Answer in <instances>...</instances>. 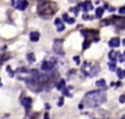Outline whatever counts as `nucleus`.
<instances>
[{"mask_svg": "<svg viewBox=\"0 0 125 119\" xmlns=\"http://www.w3.org/2000/svg\"><path fill=\"white\" fill-rule=\"evenodd\" d=\"M106 100V94L104 91L99 90V91H92L87 93L82 98L81 104L83 107L88 108H97L100 105H102Z\"/></svg>", "mask_w": 125, "mask_h": 119, "instance_id": "nucleus-1", "label": "nucleus"}, {"mask_svg": "<svg viewBox=\"0 0 125 119\" xmlns=\"http://www.w3.org/2000/svg\"><path fill=\"white\" fill-rule=\"evenodd\" d=\"M58 10V6L56 2L52 0H40L37 4V14L43 19L52 17Z\"/></svg>", "mask_w": 125, "mask_h": 119, "instance_id": "nucleus-2", "label": "nucleus"}, {"mask_svg": "<svg viewBox=\"0 0 125 119\" xmlns=\"http://www.w3.org/2000/svg\"><path fill=\"white\" fill-rule=\"evenodd\" d=\"M99 71H100V66L97 62H88V61H86L81 67V73L84 76H88V78L95 76Z\"/></svg>", "mask_w": 125, "mask_h": 119, "instance_id": "nucleus-3", "label": "nucleus"}, {"mask_svg": "<svg viewBox=\"0 0 125 119\" xmlns=\"http://www.w3.org/2000/svg\"><path fill=\"white\" fill-rule=\"evenodd\" d=\"M81 34L84 36V39L89 42H98L100 39V34L98 30H92V28H86L81 30Z\"/></svg>", "mask_w": 125, "mask_h": 119, "instance_id": "nucleus-4", "label": "nucleus"}, {"mask_svg": "<svg viewBox=\"0 0 125 119\" xmlns=\"http://www.w3.org/2000/svg\"><path fill=\"white\" fill-rule=\"evenodd\" d=\"M109 20H110V25L112 24L120 30L125 28V17H112Z\"/></svg>", "mask_w": 125, "mask_h": 119, "instance_id": "nucleus-5", "label": "nucleus"}, {"mask_svg": "<svg viewBox=\"0 0 125 119\" xmlns=\"http://www.w3.org/2000/svg\"><path fill=\"white\" fill-rule=\"evenodd\" d=\"M11 4L13 8L18 9L20 11H24L29 7L28 0H11Z\"/></svg>", "mask_w": 125, "mask_h": 119, "instance_id": "nucleus-6", "label": "nucleus"}, {"mask_svg": "<svg viewBox=\"0 0 125 119\" xmlns=\"http://www.w3.org/2000/svg\"><path fill=\"white\" fill-rule=\"evenodd\" d=\"M78 8L79 9H81L83 12H89V11H91L93 9V6H92V3H91V1H89V0H86V1H83V2H81V3H79L78 4Z\"/></svg>", "mask_w": 125, "mask_h": 119, "instance_id": "nucleus-7", "label": "nucleus"}, {"mask_svg": "<svg viewBox=\"0 0 125 119\" xmlns=\"http://www.w3.org/2000/svg\"><path fill=\"white\" fill-rule=\"evenodd\" d=\"M53 49H54V51L56 52V54L64 55V50H62V39H55Z\"/></svg>", "mask_w": 125, "mask_h": 119, "instance_id": "nucleus-8", "label": "nucleus"}, {"mask_svg": "<svg viewBox=\"0 0 125 119\" xmlns=\"http://www.w3.org/2000/svg\"><path fill=\"white\" fill-rule=\"evenodd\" d=\"M54 61L53 60H44L41 65V68L43 71H52L54 68Z\"/></svg>", "mask_w": 125, "mask_h": 119, "instance_id": "nucleus-9", "label": "nucleus"}, {"mask_svg": "<svg viewBox=\"0 0 125 119\" xmlns=\"http://www.w3.org/2000/svg\"><path fill=\"white\" fill-rule=\"evenodd\" d=\"M9 58H10V56H9V54L7 52V46L0 47V63H2L6 60H8Z\"/></svg>", "mask_w": 125, "mask_h": 119, "instance_id": "nucleus-10", "label": "nucleus"}, {"mask_svg": "<svg viewBox=\"0 0 125 119\" xmlns=\"http://www.w3.org/2000/svg\"><path fill=\"white\" fill-rule=\"evenodd\" d=\"M21 104L25 107L26 111H29L30 108H31V105H32V98L31 97H22L21 98Z\"/></svg>", "mask_w": 125, "mask_h": 119, "instance_id": "nucleus-11", "label": "nucleus"}, {"mask_svg": "<svg viewBox=\"0 0 125 119\" xmlns=\"http://www.w3.org/2000/svg\"><path fill=\"white\" fill-rule=\"evenodd\" d=\"M120 38L119 37H113V38H111L110 41H109V46L112 48H115L117 47V46H120Z\"/></svg>", "mask_w": 125, "mask_h": 119, "instance_id": "nucleus-12", "label": "nucleus"}, {"mask_svg": "<svg viewBox=\"0 0 125 119\" xmlns=\"http://www.w3.org/2000/svg\"><path fill=\"white\" fill-rule=\"evenodd\" d=\"M54 23H55V25H56V28H57L58 32H62V31H65V25H64V23H62V21L61 19H56L54 21Z\"/></svg>", "mask_w": 125, "mask_h": 119, "instance_id": "nucleus-13", "label": "nucleus"}, {"mask_svg": "<svg viewBox=\"0 0 125 119\" xmlns=\"http://www.w3.org/2000/svg\"><path fill=\"white\" fill-rule=\"evenodd\" d=\"M30 39L32 42H37L40 39V33L39 32H31L30 33Z\"/></svg>", "mask_w": 125, "mask_h": 119, "instance_id": "nucleus-14", "label": "nucleus"}, {"mask_svg": "<svg viewBox=\"0 0 125 119\" xmlns=\"http://www.w3.org/2000/svg\"><path fill=\"white\" fill-rule=\"evenodd\" d=\"M117 55H119L117 51H115V50H111V51L109 52V59H110L111 61H115L117 59Z\"/></svg>", "mask_w": 125, "mask_h": 119, "instance_id": "nucleus-15", "label": "nucleus"}, {"mask_svg": "<svg viewBox=\"0 0 125 119\" xmlns=\"http://www.w3.org/2000/svg\"><path fill=\"white\" fill-rule=\"evenodd\" d=\"M62 19H64L65 22H67L68 24H73L75 23V19H73V17H69L67 13H64V14H62Z\"/></svg>", "mask_w": 125, "mask_h": 119, "instance_id": "nucleus-16", "label": "nucleus"}, {"mask_svg": "<svg viewBox=\"0 0 125 119\" xmlns=\"http://www.w3.org/2000/svg\"><path fill=\"white\" fill-rule=\"evenodd\" d=\"M95 85H97L98 87H100V89H105V87H106L105 80H103V79H101V80L97 81V82H95Z\"/></svg>", "mask_w": 125, "mask_h": 119, "instance_id": "nucleus-17", "label": "nucleus"}, {"mask_svg": "<svg viewBox=\"0 0 125 119\" xmlns=\"http://www.w3.org/2000/svg\"><path fill=\"white\" fill-rule=\"evenodd\" d=\"M65 85H66V82H65V80H59L58 82L56 83V89L59 90V91H62V90L65 87Z\"/></svg>", "mask_w": 125, "mask_h": 119, "instance_id": "nucleus-18", "label": "nucleus"}, {"mask_svg": "<svg viewBox=\"0 0 125 119\" xmlns=\"http://www.w3.org/2000/svg\"><path fill=\"white\" fill-rule=\"evenodd\" d=\"M103 13H104V9L103 8H98L97 10H95V17L100 19V17L103 15Z\"/></svg>", "mask_w": 125, "mask_h": 119, "instance_id": "nucleus-19", "label": "nucleus"}, {"mask_svg": "<svg viewBox=\"0 0 125 119\" xmlns=\"http://www.w3.org/2000/svg\"><path fill=\"white\" fill-rule=\"evenodd\" d=\"M26 59H28V61L29 62H34L35 61V56H34V54L33 52H29L28 55H26Z\"/></svg>", "mask_w": 125, "mask_h": 119, "instance_id": "nucleus-20", "label": "nucleus"}, {"mask_svg": "<svg viewBox=\"0 0 125 119\" xmlns=\"http://www.w3.org/2000/svg\"><path fill=\"white\" fill-rule=\"evenodd\" d=\"M71 89V86H69V87H64V89L62 90V94H64L65 96H71V94L69 93V90Z\"/></svg>", "mask_w": 125, "mask_h": 119, "instance_id": "nucleus-21", "label": "nucleus"}, {"mask_svg": "<svg viewBox=\"0 0 125 119\" xmlns=\"http://www.w3.org/2000/svg\"><path fill=\"white\" fill-rule=\"evenodd\" d=\"M116 74H117V76H119L120 79L124 78V74H123V70H122V69H120V68H117V69H116Z\"/></svg>", "mask_w": 125, "mask_h": 119, "instance_id": "nucleus-22", "label": "nucleus"}, {"mask_svg": "<svg viewBox=\"0 0 125 119\" xmlns=\"http://www.w3.org/2000/svg\"><path fill=\"white\" fill-rule=\"evenodd\" d=\"M91 45V42H89V41H86L84 39V42H83V44H82V49H87V48L89 47V46Z\"/></svg>", "mask_w": 125, "mask_h": 119, "instance_id": "nucleus-23", "label": "nucleus"}, {"mask_svg": "<svg viewBox=\"0 0 125 119\" xmlns=\"http://www.w3.org/2000/svg\"><path fill=\"white\" fill-rule=\"evenodd\" d=\"M109 68H110L111 71H114L115 70V62L114 61H111V62L109 63Z\"/></svg>", "mask_w": 125, "mask_h": 119, "instance_id": "nucleus-24", "label": "nucleus"}, {"mask_svg": "<svg viewBox=\"0 0 125 119\" xmlns=\"http://www.w3.org/2000/svg\"><path fill=\"white\" fill-rule=\"evenodd\" d=\"M82 19H83V20H87V21H89V20H92V19H93V17H92V15L83 14V15H82Z\"/></svg>", "mask_w": 125, "mask_h": 119, "instance_id": "nucleus-25", "label": "nucleus"}, {"mask_svg": "<svg viewBox=\"0 0 125 119\" xmlns=\"http://www.w3.org/2000/svg\"><path fill=\"white\" fill-rule=\"evenodd\" d=\"M7 71L9 72V76H14V73H13V71L11 70L10 66H8V67H7Z\"/></svg>", "mask_w": 125, "mask_h": 119, "instance_id": "nucleus-26", "label": "nucleus"}, {"mask_svg": "<svg viewBox=\"0 0 125 119\" xmlns=\"http://www.w3.org/2000/svg\"><path fill=\"white\" fill-rule=\"evenodd\" d=\"M78 10H79V8H78V7H76V8H71V9H70L71 12L75 13V15H77V14H78Z\"/></svg>", "mask_w": 125, "mask_h": 119, "instance_id": "nucleus-27", "label": "nucleus"}, {"mask_svg": "<svg viewBox=\"0 0 125 119\" xmlns=\"http://www.w3.org/2000/svg\"><path fill=\"white\" fill-rule=\"evenodd\" d=\"M120 103H125V94L120 96Z\"/></svg>", "mask_w": 125, "mask_h": 119, "instance_id": "nucleus-28", "label": "nucleus"}, {"mask_svg": "<svg viewBox=\"0 0 125 119\" xmlns=\"http://www.w3.org/2000/svg\"><path fill=\"white\" fill-rule=\"evenodd\" d=\"M119 12L121 13V14H124V13H125V7H122V8H120Z\"/></svg>", "mask_w": 125, "mask_h": 119, "instance_id": "nucleus-29", "label": "nucleus"}, {"mask_svg": "<svg viewBox=\"0 0 125 119\" xmlns=\"http://www.w3.org/2000/svg\"><path fill=\"white\" fill-rule=\"evenodd\" d=\"M117 58L120 59V61H121V62H123V57H122V55L120 54V52H119V55H117Z\"/></svg>", "mask_w": 125, "mask_h": 119, "instance_id": "nucleus-30", "label": "nucleus"}, {"mask_svg": "<svg viewBox=\"0 0 125 119\" xmlns=\"http://www.w3.org/2000/svg\"><path fill=\"white\" fill-rule=\"evenodd\" d=\"M62 101H64V98H62V97L59 98V101H58V106H62Z\"/></svg>", "mask_w": 125, "mask_h": 119, "instance_id": "nucleus-31", "label": "nucleus"}, {"mask_svg": "<svg viewBox=\"0 0 125 119\" xmlns=\"http://www.w3.org/2000/svg\"><path fill=\"white\" fill-rule=\"evenodd\" d=\"M73 60H75L76 62L78 63V65H79V63H80V62H79V57H73Z\"/></svg>", "mask_w": 125, "mask_h": 119, "instance_id": "nucleus-32", "label": "nucleus"}, {"mask_svg": "<svg viewBox=\"0 0 125 119\" xmlns=\"http://www.w3.org/2000/svg\"><path fill=\"white\" fill-rule=\"evenodd\" d=\"M69 2H77V1H79V0H68Z\"/></svg>", "mask_w": 125, "mask_h": 119, "instance_id": "nucleus-33", "label": "nucleus"}, {"mask_svg": "<svg viewBox=\"0 0 125 119\" xmlns=\"http://www.w3.org/2000/svg\"><path fill=\"white\" fill-rule=\"evenodd\" d=\"M51 108V107H50V105H48V104H46V109H50Z\"/></svg>", "mask_w": 125, "mask_h": 119, "instance_id": "nucleus-34", "label": "nucleus"}, {"mask_svg": "<svg viewBox=\"0 0 125 119\" xmlns=\"http://www.w3.org/2000/svg\"><path fill=\"white\" fill-rule=\"evenodd\" d=\"M123 45L125 46V39H124V41H123Z\"/></svg>", "mask_w": 125, "mask_h": 119, "instance_id": "nucleus-35", "label": "nucleus"}, {"mask_svg": "<svg viewBox=\"0 0 125 119\" xmlns=\"http://www.w3.org/2000/svg\"><path fill=\"white\" fill-rule=\"evenodd\" d=\"M121 119H125V115H124V116H123V117H122Z\"/></svg>", "mask_w": 125, "mask_h": 119, "instance_id": "nucleus-36", "label": "nucleus"}, {"mask_svg": "<svg viewBox=\"0 0 125 119\" xmlns=\"http://www.w3.org/2000/svg\"><path fill=\"white\" fill-rule=\"evenodd\" d=\"M124 57H125V51H124Z\"/></svg>", "mask_w": 125, "mask_h": 119, "instance_id": "nucleus-37", "label": "nucleus"}, {"mask_svg": "<svg viewBox=\"0 0 125 119\" xmlns=\"http://www.w3.org/2000/svg\"><path fill=\"white\" fill-rule=\"evenodd\" d=\"M0 67H1V63H0Z\"/></svg>", "mask_w": 125, "mask_h": 119, "instance_id": "nucleus-38", "label": "nucleus"}, {"mask_svg": "<svg viewBox=\"0 0 125 119\" xmlns=\"http://www.w3.org/2000/svg\"><path fill=\"white\" fill-rule=\"evenodd\" d=\"M24 119H28V118H24Z\"/></svg>", "mask_w": 125, "mask_h": 119, "instance_id": "nucleus-39", "label": "nucleus"}]
</instances>
